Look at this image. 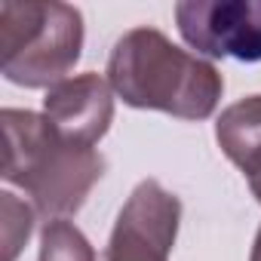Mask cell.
Here are the masks:
<instances>
[{"instance_id":"cell-1","label":"cell","mask_w":261,"mask_h":261,"mask_svg":"<svg viewBox=\"0 0 261 261\" xmlns=\"http://www.w3.org/2000/svg\"><path fill=\"white\" fill-rule=\"evenodd\" d=\"M108 83L123 105L178 120L212 117L224 92V77L212 62L175 46L157 28H133L114 43Z\"/></svg>"},{"instance_id":"cell-2","label":"cell","mask_w":261,"mask_h":261,"mask_svg":"<svg viewBox=\"0 0 261 261\" xmlns=\"http://www.w3.org/2000/svg\"><path fill=\"white\" fill-rule=\"evenodd\" d=\"M4 181L25 191L40 215L68 218L80 212L108 163L95 148L65 139L34 111L4 108Z\"/></svg>"},{"instance_id":"cell-3","label":"cell","mask_w":261,"mask_h":261,"mask_svg":"<svg viewBox=\"0 0 261 261\" xmlns=\"http://www.w3.org/2000/svg\"><path fill=\"white\" fill-rule=\"evenodd\" d=\"M83 53V16L59 0L0 4V71L16 86L53 89Z\"/></svg>"},{"instance_id":"cell-4","label":"cell","mask_w":261,"mask_h":261,"mask_svg":"<svg viewBox=\"0 0 261 261\" xmlns=\"http://www.w3.org/2000/svg\"><path fill=\"white\" fill-rule=\"evenodd\" d=\"M175 25L197 56L261 62V0H185Z\"/></svg>"},{"instance_id":"cell-5","label":"cell","mask_w":261,"mask_h":261,"mask_svg":"<svg viewBox=\"0 0 261 261\" xmlns=\"http://www.w3.org/2000/svg\"><path fill=\"white\" fill-rule=\"evenodd\" d=\"M181 200L157 178H145L117 212L105 261H169L178 237Z\"/></svg>"},{"instance_id":"cell-6","label":"cell","mask_w":261,"mask_h":261,"mask_svg":"<svg viewBox=\"0 0 261 261\" xmlns=\"http://www.w3.org/2000/svg\"><path fill=\"white\" fill-rule=\"evenodd\" d=\"M43 117L65 139L95 148L108 136L114 120V89L105 77L92 71L68 77L53 89H46Z\"/></svg>"},{"instance_id":"cell-7","label":"cell","mask_w":261,"mask_h":261,"mask_svg":"<svg viewBox=\"0 0 261 261\" xmlns=\"http://www.w3.org/2000/svg\"><path fill=\"white\" fill-rule=\"evenodd\" d=\"M215 142L243 172L252 197L261 203V95L227 105L215 123Z\"/></svg>"},{"instance_id":"cell-8","label":"cell","mask_w":261,"mask_h":261,"mask_svg":"<svg viewBox=\"0 0 261 261\" xmlns=\"http://www.w3.org/2000/svg\"><path fill=\"white\" fill-rule=\"evenodd\" d=\"M37 261H95V249L74 221L53 218L40 230Z\"/></svg>"},{"instance_id":"cell-9","label":"cell","mask_w":261,"mask_h":261,"mask_svg":"<svg viewBox=\"0 0 261 261\" xmlns=\"http://www.w3.org/2000/svg\"><path fill=\"white\" fill-rule=\"evenodd\" d=\"M0 212H4V246H7V261H16L22 246L28 243L34 230V209L25 206L16 194L4 191L0 194Z\"/></svg>"},{"instance_id":"cell-10","label":"cell","mask_w":261,"mask_h":261,"mask_svg":"<svg viewBox=\"0 0 261 261\" xmlns=\"http://www.w3.org/2000/svg\"><path fill=\"white\" fill-rule=\"evenodd\" d=\"M249 261H261V227H258V233H255V243H252V255H249Z\"/></svg>"}]
</instances>
